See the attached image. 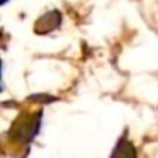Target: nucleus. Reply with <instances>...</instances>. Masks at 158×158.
<instances>
[{
	"instance_id": "6",
	"label": "nucleus",
	"mask_w": 158,
	"mask_h": 158,
	"mask_svg": "<svg viewBox=\"0 0 158 158\" xmlns=\"http://www.w3.org/2000/svg\"><path fill=\"white\" fill-rule=\"evenodd\" d=\"M9 0H0V5H4V4H7Z\"/></svg>"
},
{
	"instance_id": "3",
	"label": "nucleus",
	"mask_w": 158,
	"mask_h": 158,
	"mask_svg": "<svg viewBox=\"0 0 158 158\" xmlns=\"http://www.w3.org/2000/svg\"><path fill=\"white\" fill-rule=\"evenodd\" d=\"M110 155H112V156H124V158H134L138 155L136 148H134L133 143L127 139V133L123 134V138L117 141L116 148H114V151Z\"/></svg>"
},
{
	"instance_id": "1",
	"label": "nucleus",
	"mask_w": 158,
	"mask_h": 158,
	"mask_svg": "<svg viewBox=\"0 0 158 158\" xmlns=\"http://www.w3.org/2000/svg\"><path fill=\"white\" fill-rule=\"evenodd\" d=\"M43 123V112H24L12 123L10 129H9V138L10 141L21 144H29L36 136H38L39 129H41Z\"/></svg>"
},
{
	"instance_id": "4",
	"label": "nucleus",
	"mask_w": 158,
	"mask_h": 158,
	"mask_svg": "<svg viewBox=\"0 0 158 158\" xmlns=\"http://www.w3.org/2000/svg\"><path fill=\"white\" fill-rule=\"evenodd\" d=\"M32 100H43V102H51L55 100V97H49V95H32Z\"/></svg>"
},
{
	"instance_id": "2",
	"label": "nucleus",
	"mask_w": 158,
	"mask_h": 158,
	"mask_svg": "<svg viewBox=\"0 0 158 158\" xmlns=\"http://www.w3.org/2000/svg\"><path fill=\"white\" fill-rule=\"evenodd\" d=\"M61 14H60L58 10H49L46 12L44 15H41V17L36 21L34 24V32L39 36H44V34H51L53 31H56V29L61 26Z\"/></svg>"
},
{
	"instance_id": "5",
	"label": "nucleus",
	"mask_w": 158,
	"mask_h": 158,
	"mask_svg": "<svg viewBox=\"0 0 158 158\" xmlns=\"http://www.w3.org/2000/svg\"><path fill=\"white\" fill-rule=\"evenodd\" d=\"M0 92H2V61H0Z\"/></svg>"
}]
</instances>
